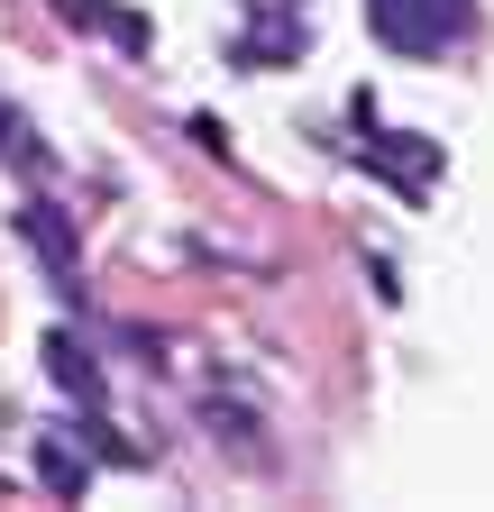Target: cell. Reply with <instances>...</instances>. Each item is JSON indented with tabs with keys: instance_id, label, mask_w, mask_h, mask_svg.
<instances>
[{
	"instance_id": "obj_7",
	"label": "cell",
	"mask_w": 494,
	"mask_h": 512,
	"mask_svg": "<svg viewBox=\"0 0 494 512\" xmlns=\"http://www.w3.org/2000/svg\"><path fill=\"white\" fill-rule=\"evenodd\" d=\"M275 55H302V19H275L257 37H238V64H275Z\"/></svg>"
},
{
	"instance_id": "obj_1",
	"label": "cell",
	"mask_w": 494,
	"mask_h": 512,
	"mask_svg": "<svg viewBox=\"0 0 494 512\" xmlns=\"http://www.w3.org/2000/svg\"><path fill=\"white\" fill-rule=\"evenodd\" d=\"M366 28L394 55H440L467 37V0H366Z\"/></svg>"
},
{
	"instance_id": "obj_8",
	"label": "cell",
	"mask_w": 494,
	"mask_h": 512,
	"mask_svg": "<svg viewBox=\"0 0 494 512\" xmlns=\"http://www.w3.org/2000/svg\"><path fill=\"white\" fill-rule=\"evenodd\" d=\"M0 156H19V165H46V156L28 147V128H19V110H10V101H0Z\"/></svg>"
},
{
	"instance_id": "obj_3",
	"label": "cell",
	"mask_w": 494,
	"mask_h": 512,
	"mask_svg": "<svg viewBox=\"0 0 494 512\" xmlns=\"http://www.w3.org/2000/svg\"><path fill=\"white\" fill-rule=\"evenodd\" d=\"M19 238L37 247V266L55 275V293H74V284H83V256H74V229H65V211H55V202H28V211H19Z\"/></svg>"
},
{
	"instance_id": "obj_6",
	"label": "cell",
	"mask_w": 494,
	"mask_h": 512,
	"mask_svg": "<svg viewBox=\"0 0 494 512\" xmlns=\"http://www.w3.org/2000/svg\"><path fill=\"white\" fill-rule=\"evenodd\" d=\"M46 366H55V384H65L74 403H101V366H92V348H83L74 330H55V339H46Z\"/></svg>"
},
{
	"instance_id": "obj_2",
	"label": "cell",
	"mask_w": 494,
	"mask_h": 512,
	"mask_svg": "<svg viewBox=\"0 0 494 512\" xmlns=\"http://www.w3.org/2000/svg\"><path fill=\"white\" fill-rule=\"evenodd\" d=\"M357 119H366V165H376L394 192H430V183H440V138H376V110H366L357 101Z\"/></svg>"
},
{
	"instance_id": "obj_5",
	"label": "cell",
	"mask_w": 494,
	"mask_h": 512,
	"mask_svg": "<svg viewBox=\"0 0 494 512\" xmlns=\"http://www.w3.org/2000/svg\"><path fill=\"white\" fill-rule=\"evenodd\" d=\"M37 476H46V494H65V503H83V485H92V458H83V448L74 439H37Z\"/></svg>"
},
{
	"instance_id": "obj_4",
	"label": "cell",
	"mask_w": 494,
	"mask_h": 512,
	"mask_svg": "<svg viewBox=\"0 0 494 512\" xmlns=\"http://www.w3.org/2000/svg\"><path fill=\"white\" fill-rule=\"evenodd\" d=\"M46 10L65 19V28H92V37H110V46H129V55H147V37H156L138 10H110V0H46Z\"/></svg>"
}]
</instances>
